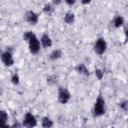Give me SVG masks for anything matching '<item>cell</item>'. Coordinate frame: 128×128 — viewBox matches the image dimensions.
Masks as SVG:
<instances>
[{
    "label": "cell",
    "instance_id": "obj_4",
    "mask_svg": "<svg viewBox=\"0 0 128 128\" xmlns=\"http://www.w3.org/2000/svg\"><path fill=\"white\" fill-rule=\"evenodd\" d=\"M71 93L70 91L65 88V87H59L58 88V95H57V101L62 104V105H65L67 104L70 100H71Z\"/></svg>",
    "mask_w": 128,
    "mask_h": 128
},
{
    "label": "cell",
    "instance_id": "obj_10",
    "mask_svg": "<svg viewBox=\"0 0 128 128\" xmlns=\"http://www.w3.org/2000/svg\"><path fill=\"white\" fill-rule=\"evenodd\" d=\"M111 23H112L113 27L116 28V29L122 28V27L125 25V19H124V17H123L122 15H116V16L113 18V20H112Z\"/></svg>",
    "mask_w": 128,
    "mask_h": 128
},
{
    "label": "cell",
    "instance_id": "obj_15",
    "mask_svg": "<svg viewBox=\"0 0 128 128\" xmlns=\"http://www.w3.org/2000/svg\"><path fill=\"white\" fill-rule=\"evenodd\" d=\"M43 12L45 13V14H47V15H51V14H53L54 12H55V6L50 2H47V3H45L44 4V6H43Z\"/></svg>",
    "mask_w": 128,
    "mask_h": 128
},
{
    "label": "cell",
    "instance_id": "obj_6",
    "mask_svg": "<svg viewBox=\"0 0 128 128\" xmlns=\"http://www.w3.org/2000/svg\"><path fill=\"white\" fill-rule=\"evenodd\" d=\"M23 18H24V20H25L28 24L34 26V25H36V24L38 23V21H39V14L36 13L35 11H33V10H28V11H26V12L24 13Z\"/></svg>",
    "mask_w": 128,
    "mask_h": 128
},
{
    "label": "cell",
    "instance_id": "obj_23",
    "mask_svg": "<svg viewBox=\"0 0 128 128\" xmlns=\"http://www.w3.org/2000/svg\"><path fill=\"white\" fill-rule=\"evenodd\" d=\"M80 2H81L82 5H88L92 2V0H80Z\"/></svg>",
    "mask_w": 128,
    "mask_h": 128
},
{
    "label": "cell",
    "instance_id": "obj_22",
    "mask_svg": "<svg viewBox=\"0 0 128 128\" xmlns=\"http://www.w3.org/2000/svg\"><path fill=\"white\" fill-rule=\"evenodd\" d=\"M62 2H63V0H51V3L56 7V6H59V5H61L62 4Z\"/></svg>",
    "mask_w": 128,
    "mask_h": 128
},
{
    "label": "cell",
    "instance_id": "obj_1",
    "mask_svg": "<svg viewBox=\"0 0 128 128\" xmlns=\"http://www.w3.org/2000/svg\"><path fill=\"white\" fill-rule=\"evenodd\" d=\"M106 112V102L105 99L99 95L93 105V116L94 117H101L105 114Z\"/></svg>",
    "mask_w": 128,
    "mask_h": 128
},
{
    "label": "cell",
    "instance_id": "obj_18",
    "mask_svg": "<svg viewBox=\"0 0 128 128\" xmlns=\"http://www.w3.org/2000/svg\"><path fill=\"white\" fill-rule=\"evenodd\" d=\"M94 75H95V77H96L98 80H102V79L104 78V71H103L102 69H100V68H97V69H95V71H94Z\"/></svg>",
    "mask_w": 128,
    "mask_h": 128
},
{
    "label": "cell",
    "instance_id": "obj_21",
    "mask_svg": "<svg viewBox=\"0 0 128 128\" xmlns=\"http://www.w3.org/2000/svg\"><path fill=\"white\" fill-rule=\"evenodd\" d=\"M64 2H65V4L68 5V6H73V5H75V3L77 2V0H64Z\"/></svg>",
    "mask_w": 128,
    "mask_h": 128
},
{
    "label": "cell",
    "instance_id": "obj_20",
    "mask_svg": "<svg viewBox=\"0 0 128 128\" xmlns=\"http://www.w3.org/2000/svg\"><path fill=\"white\" fill-rule=\"evenodd\" d=\"M34 34H35V33H34V32H32V31H30V30H29V31L24 32V33H23V40H24V41H26V42H28V41L30 40V38H31Z\"/></svg>",
    "mask_w": 128,
    "mask_h": 128
},
{
    "label": "cell",
    "instance_id": "obj_17",
    "mask_svg": "<svg viewBox=\"0 0 128 128\" xmlns=\"http://www.w3.org/2000/svg\"><path fill=\"white\" fill-rule=\"evenodd\" d=\"M10 80H11V83H12L14 86L19 85V83H20V76H19V74H18L17 72L13 73L12 76H11V78H10Z\"/></svg>",
    "mask_w": 128,
    "mask_h": 128
},
{
    "label": "cell",
    "instance_id": "obj_5",
    "mask_svg": "<svg viewBox=\"0 0 128 128\" xmlns=\"http://www.w3.org/2000/svg\"><path fill=\"white\" fill-rule=\"evenodd\" d=\"M21 123H22L23 127H27V128H32V127H35L38 125V121H37L35 115L32 114L31 112H27L24 115Z\"/></svg>",
    "mask_w": 128,
    "mask_h": 128
},
{
    "label": "cell",
    "instance_id": "obj_7",
    "mask_svg": "<svg viewBox=\"0 0 128 128\" xmlns=\"http://www.w3.org/2000/svg\"><path fill=\"white\" fill-rule=\"evenodd\" d=\"M0 59L2 61V63L6 66V67H11L14 65L15 63V60H14V57H13V53L12 52H9L7 50L3 51L2 55L0 56Z\"/></svg>",
    "mask_w": 128,
    "mask_h": 128
},
{
    "label": "cell",
    "instance_id": "obj_12",
    "mask_svg": "<svg viewBox=\"0 0 128 128\" xmlns=\"http://www.w3.org/2000/svg\"><path fill=\"white\" fill-rule=\"evenodd\" d=\"M63 56V51L59 48H56L54 50L51 51V53L49 54V59L51 61H56V60H59L60 58H62Z\"/></svg>",
    "mask_w": 128,
    "mask_h": 128
},
{
    "label": "cell",
    "instance_id": "obj_24",
    "mask_svg": "<svg viewBox=\"0 0 128 128\" xmlns=\"http://www.w3.org/2000/svg\"><path fill=\"white\" fill-rule=\"evenodd\" d=\"M2 53H3V50H2V48H1V47H0V56H1V55H2Z\"/></svg>",
    "mask_w": 128,
    "mask_h": 128
},
{
    "label": "cell",
    "instance_id": "obj_14",
    "mask_svg": "<svg viewBox=\"0 0 128 128\" xmlns=\"http://www.w3.org/2000/svg\"><path fill=\"white\" fill-rule=\"evenodd\" d=\"M63 20H64V22H65L66 24L72 25V24L75 22V14H74L73 12H71V11H68V12L65 13Z\"/></svg>",
    "mask_w": 128,
    "mask_h": 128
},
{
    "label": "cell",
    "instance_id": "obj_3",
    "mask_svg": "<svg viewBox=\"0 0 128 128\" xmlns=\"http://www.w3.org/2000/svg\"><path fill=\"white\" fill-rule=\"evenodd\" d=\"M27 43H28L29 52H30L32 55H37V54L40 52V49H41L40 40H39V38H38L35 34L30 38V40H29Z\"/></svg>",
    "mask_w": 128,
    "mask_h": 128
},
{
    "label": "cell",
    "instance_id": "obj_2",
    "mask_svg": "<svg viewBox=\"0 0 128 128\" xmlns=\"http://www.w3.org/2000/svg\"><path fill=\"white\" fill-rule=\"evenodd\" d=\"M107 48H108V45H107V42L106 40L103 38V37H99L96 39V41L94 42V45H93V50L94 52L97 54V55H103L106 51H107Z\"/></svg>",
    "mask_w": 128,
    "mask_h": 128
},
{
    "label": "cell",
    "instance_id": "obj_13",
    "mask_svg": "<svg viewBox=\"0 0 128 128\" xmlns=\"http://www.w3.org/2000/svg\"><path fill=\"white\" fill-rule=\"evenodd\" d=\"M41 126L43 128H51V127L54 126V122H53V120L50 117L43 116L41 118Z\"/></svg>",
    "mask_w": 128,
    "mask_h": 128
},
{
    "label": "cell",
    "instance_id": "obj_16",
    "mask_svg": "<svg viewBox=\"0 0 128 128\" xmlns=\"http://www.w3.org/2000/svg\"><path fill=\"white\" fill-rule=\"evenodd\" d=\"M46 82H47V84H48L49 86H54V85L57 84L58 78H57L56 75H49V76H47V78H46Z\"/></svg>",
    "mask_w": 128,
    "mask_h": 128
},
{
    "label": "cell",
    "instance_id": "obj_9",
    "mask_svg": "<svg viewBox=\"0 0 128 128\" xmlns=\"http://www.w3.org/2000/svg\"><path fill=\"white\" fill-rule=\"evenodd\" d=\"M75 71L80 74V75H83V76H90V71L89 69L87 68V66L84 64V63H78L76 66H75Z\"/></svg>",
    "mask_w": 128,
    "mask_h": 128
},
{
    "label": "cell",
    "instance_id": "obj_8",
    "mask_svg": "<svg viewBox=\"0 0 128 128\" xmlns=\"http://www.w3.org/2000/svg\"><path fill=\"white\" fill-rule=\"evenodd\" d=\"M39 40H40V44H41V47H42V48L47 49V48H50V47L53 45L52 38H51L48 34H46V33L42 34Z\"/></svg>",
    "mask_w": 128,
    "mask_h": 128
},
{
    "label": "cell",
    "instance_id": "obj_19",
    "mask_svg": "<svg viewBox=\"0 0 128 128\" xmlns=\"http://www.w3.org/2000/svg\"><path fill=\"white\" fill-rule=\"evenodd\" d=\"M119 107L123 112H127L128 111V100L123 99L122 101H120L119 103Z\"/></svg>",
    "mask_w": 128,
    "mask_h": 128
},
{
    "label": "cell",
    "instance_id": "obj_11",
    "mask_svg": "<svg viewBox=\"0 0 128 128\" xmlns=\"http://www.w3.org/2000/svg\"><path fill=\"white\" fill-rule=\"evenodd\" d=\"M8 119H9L8 113L5 110H0V127L1 128H5V127L10 126L8 124Z\"/></svg>",
    "mask_w": 128,
    "mask_h": 128
}]
</instances>
